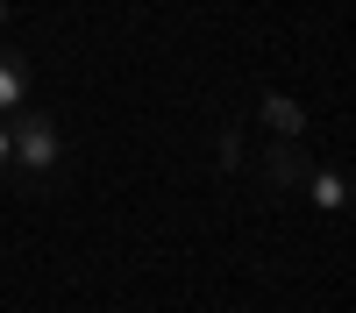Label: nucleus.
Returning a JSON list of instances; mask_svg holds the SVG:
<instances>
[{
  "label": "nucleus",
  "instance_id": "1",
  "mask_svg": "<svg viewBox=\"0 0 356 313\" xmlns=\"http://www.w3.org/2000/svg\"><path fill=\"white\" fill-rule=\"evenodd\" d=\"M8 157L22 164V178H50V171H57V157H65V135H57V121H50V114H36V107H29V121L8 135Z\"/></svg>",
  "mask_w": 356,
  "mask_h": 313
},
{
  "label": "nucleus",
  "instance_id": "2",
  "mask_svg": "<svg viewBox=\"0 0 356 313\" xmlns=\"http://www.w3.org/2000/svg\"><path fill=\"white\" fill-rule=\"evenodd\" d=\"M307 171H314V157L300 150V142H278V150L257 164V178H271V185H307Z\"/></svg>",
  "mask_w": 356,
  "mask_h": 313
},
{
  "label": "nucleus",
  "instance_id": "3",
  "mask_svg": "<svg viewBox=\"0 0 356 313\" xmlns=\"http://www.w3.org/2000/svg\"><path fill=\"white\" fill-rule=\"evenodd\" d=\"M257 121H264V128H271L278 142H300V135H307V114H300V107H292L285 93H264V100H257Z\"/></svg>",
  "mask_w": 356,
  "mask_h": 313
},
{
  "label": "nucleus",
  "instance_id": "4",
  "mask_svg": "<svg viewBox=\"0 0 356 313\" xmlns=\"http://www.w3.org/2000/svg\"><path fill=\"white\" fill-rule=\"evenodd\" d=\"M22 100H29V57L0 50V114H15Z\"/></svg>",
  "mask_w": 356,
  "mask_h": 313
},
{
  "label": "nucleus",
  "instance_id": "5",
  "mask_svg": "<svg viewBox=\"0 0 356 313\" xmlns=\"http://www.w3.org/2000/svg\"><path fill=\"white\" fill-rule=\"evenodd\" d=\"M307 192H314L321 214H342V171H335V164H314V171H307Z\"/></svg>",
  "mask_w": 356,
  "mask_h": 313
},
{
  "label": "nucleus",
  "instance_id": "6",
  "mask_svg": "<svg viewBox=\"0 0 356 313\" xmlns=\"http://www.w3.org/2000/svg\"><path fill=\"white\" fill-rule=\"evenodd\" d=\"M0 171H8V128H0Z\"/></svg>",
  "mask_w": 356,
  "mask_h": 313
},
{
  "label": "nucleus",
  "instance_id": "7",
  "mask_svg": "<svg viewBox=\"0 0 356 313\" xmlns=\"http://www.w3.org/2000/svg\"><path fill=\"white\" fill-rule=\"evenodd\" d=\"M0 22H8V0H0Z\"/></svg>",
  "mask_w": 356,
  "mask_h": 313
}]
</instances>
